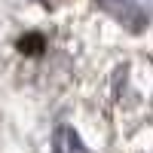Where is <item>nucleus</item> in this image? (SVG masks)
Returning a JSON list of instances; mask_svg holds the SVG:
<instances>
[{
    "label": "nucleus",
    "mask_w": 153,
    "mask_h": 153,
    "mask_svg": "<svg viewBox=\"0 0 153 153\" xmlns=\"http://www.w3.org/2000/svg\"><path fill=\"white\" fill-rule=\"evenodd\" d=\"M55 141H58V153H86V150L80 147V138H76L68 126H61V129H58V138H55Z\"/></svg>",
    "instance_id": "nucleus-1"
}]
</instances>
